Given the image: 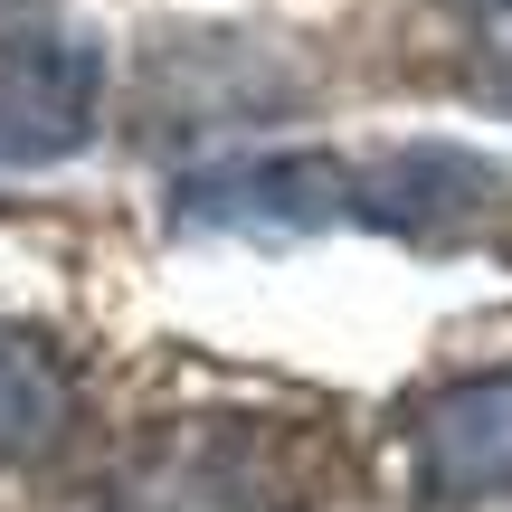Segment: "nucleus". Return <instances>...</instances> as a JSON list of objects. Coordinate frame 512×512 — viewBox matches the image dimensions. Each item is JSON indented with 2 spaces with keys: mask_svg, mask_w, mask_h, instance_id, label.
Listing matches in <instances>:
<instances>
[{
  "mask_svg": "<svg viewBox=\"0 0 512 512\" xmlns=\"http://www.w3.org/2000/svg\"><path fill=\"white\" fill-rule=\"evenodd\" d=\"M332 484H342V456L323 427L219 408V418L143 427L105 484V512H313Z\"/></svg>",
  "mask_w": 512,
  "mask_h": 512,
  "instance_id": "1",
  "label": "nucleus"
},
{
  "mask_svg": "<svg viewBox=\"0 0 512 512\" xmlns=\"http://www.w3.org/2000/svg\"><path fill=\"white\" fill-rule=\"evenodd\" d=\"M76 427V370L48 332L0 323V465H38Z\"/></svg>",
  "mask_w": 512,
  "mask_h": 512,
  "instance_id": "5",
  "label": "nucleus"
},
{
  "mask_svg": "<svg viewBox=\"0 0 512 512\" xmlns=\"http://www.w3.org/2000/svg\"><path fill=\"white\" fill-rule=\"evenodd\" d=\"M475 95H484V105H512V29H484V48H475Z\"/></svg>",
  "mask_w": 512,
  "mask_h": 512,
  "instance_id": "6",
  "label": "nucleus"
},
{
  "mask_svg": "<svg viewBox=\"0 0 512 512\" xmlns=\"http://www.w3.org/2000/svg\"><path fill=\"white\" fill-rule=\"evenodd\" d=\"M408 465L418 494L446 512L512 503V370H465L408 408Z\"/></svg>",
  "mask_w": 512,
  "mask_h": 512,
  "instance_id": "4",
  "label": "nucleus"
},
{
  "mask_svg": "<svg viewBox=\"0 0 512 512\" xmlns=\"http://www.w3.org/2000/svg\"><path fill=\"white\" fill-rule=\"evenodd\" d=\"M105 124V48L86 29H0V162H76Z\"/></svg>",
  "mask_w": 512,
  "mask_h": 512,
  "instance_id": "2",
  "label": "nucleus"
},
{
  "mask_svg": "<svg viewBox=\"0 0 512 512\" xmlns=\"http://www.w3.org/2000/svg\"><path fill=\"white\" fill-rule=\"evenodd\" d=\"M181 228H238V238H304V228H351V162L342 152H247L209 162L171 190Z\"/></svg>",
  "mask_w": 512,
  "mask_h": 512,
  "instance_id": "3",
  "label": "nucleus"
},
{
  "mask_svg": "<svg viewBox=\"0 0 512 512\" xmlns=\"http://www.w3.org/2000/svg\"><path fill=\"white\" fill-rule=\"evenodd\" d=\"M456 19H475V29H512V0H446Z\"/></svg>",
  "mask_w": 512,
  "mask_h": 512,
  "instance_id": "7",
  "label": "nucleus"
}]
</instances>
